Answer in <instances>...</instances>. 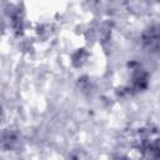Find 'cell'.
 Here are the masks:
<instances>
[{
	"mask_svg": "<svg viewBox=\"0 0 160 160\" xmlns=\"http://www.w3.org/2000/svg\"><path fill=\"white\" fill-rule=\"evenodd\" d=\"M135 144L145 156L160 158V131L152 126H144L136 131Z\"/></svg>",
	"mask_w": 160,
	"mask_h": 160,
	"instance_id": "cell-1",
	"label": "cell"
},
{
	"mask_svg": "<svg viewBox=\"0 0 160 160\" xmlns=\"http://www.w3.org/2000/svg\"><path fill=\"white\" fill-rule=\"evenodd\" d=\"M144 49L151 54H160V22L149 25L141 34Z\"/></svg>",
	"mask_w": 160,
	"mask_h": 160,
	"instance_id": "cell-2",
	"label": "cell"
}]
</instances>
